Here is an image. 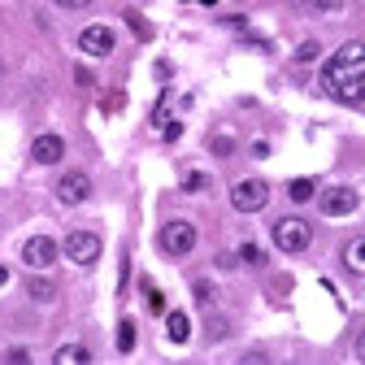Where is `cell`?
Listing matches in <instances>:
<instances>
[{"label": "cell", "instance_id": "e0dca14e", "mask_svg": "<svg viewBox=\"0 0 365 365\" xmlns=\"http://www.w3.org/2000/svg\"><path fill=\"white\" fill-rule=\"evenodd\" d=\"M205 187H209V174H200V170L182 174V192H205Z\"/></svg>", "mask_w": 365, "mask_h": 365}, {"label": "cell", "instance_id": "4316f807", "mask_svg": "<svg viewBox=\"0 0 365 365\" xmlns=\"http://www.w3.org/2000/svg\"><path fill=\"white\" fill-rule=\"evenodd\" d=\"M356 356H361V361H365V335H361V339H356Z\"/></svg>", "mask_w": 365, "mask_h": 365}, {"label": "cell", "instance_id": "277c9868", "mask_svg": "<svg viewBox=\"0 0 365 365\" xmlns=\"http://www.w3.org/2000/svg\"><path fill=\"white\" fill-rule=\"evenodd\" d=\"M231 205H235L240 213H261V209L269 205V182H265V178H244V182H235Z\"/></svg>", "mask_w": 365, "mask_h": 365}, {"label": "cell", "instance_id": "9c48e42d", "mask_svg": "<svg viewBox=\"0 0 365 365\" xmlns=\"http://www.w3.org/2000/svg\"><path fill=\"white\" fill-rule=\"evenodd\" d=\"M87 196H91V178H87L83 170L61 174V182H57V200H61V205H83Z\"/></svg>", "mask_w": 365, "mask_h": 365}, {"label": "cell", "instance_id": "3957f363", "mask_svg": "<svg viewBox=\"0 0 365 365\" xmlns=\"http://www.w3.org/2000/svg\"><path fill=\"white\" fill-rule=\"evenodd\" d=\"M274 244H279L283 252H304L313 244V226L304 217H279L274 222Z\"/></svg>", "mask_w": 365, "mask_h": 365}, {"label": "cell", "instance_id": "d6986e66", "mask_svg": "<svg viewBox=\"0 0 365 365\" xmlns=\"http://www.w3.org/2000/svg\"><path fill=\"white\" fill-rule=\"evenodd\" d=\"M126 22H130V31L140 35V39H153V26L144 22V14H126Z\"/></svg>", "mask_w": 365, "mask_h": 365}, {"label": "cell", "instance_id": "5b68a950", "mask_svg": "<svg viewBox=\"0 0 365 365\" xmlns=\"http://www.w3.org/2000/svg\"><path fill=\"white\" fill-rule=\"evenodd\" d=\"M66 257H70L74 265H96V257H101V235H96V231H70V235H66Z\"/></svg>", "mask_w": 365, "mask_h": 365}, {"label": "cell", "instance_id": "7c38bea8", "mask_svg": "<svg viewBox=\"0 0 365 365\" xmlns=\"http://www.w3.org/2000/svg\"><path fill=\"white\" fill-rule=\"evenodd\" d=\"M344 265H348L352 274H365V235L344 244Z\"/></svg>", "mask_w": 365, "mask_h": 365}, {"label": "cell", "instance_id": "4fadbf2b", "mask_svg": "<svg viewBox=\"0 0 365 365\" xmlns=\"http://www.w3.org/2000/svg\"><path fill=\"white\" fill-rule=\"evenodd\" d=\"M26 296H31L35 304H53L57 287H53V279H26Z\"/></svg>", "mask_w": 365, "mask_h": 365}, {"label": "cell", "instance_id": "8992f818", "mask_svg": "<svg viewBox=\"0 0 365 365\" xmlns=\"http://www.w3.org/2000/svg\"><path fill=\"white\" fill-rule=\"evenodd\" d=\"M22 261H26L31 269H48V265L57 261V240H53V235H31V240L22 244Z\"/></svg>", "mask_w": 365, "mask_h": 365}, {"label": "cell", "instance_id": "ba28073f", "mask_svg": "<svg viewBox=\"0 0 365 365\" xmlns=\"http://www.w3.org/2000/svg\"><path fill=\"white\" fill-rule=\"evenodd\" d=\"M78 48H83L87 57H109V53H113V31H109L105 22H96V26H83V35H78Z\"/></svg>", "mask_w": 365, "mask_h": 365}, {"label": "cell", "instance_id": "cb8c5ba5", "mask_svg": "<svg viewBox=\"0 0 365 365\" xmlns=\"http://www.w3.org/2000/svg\"><path fill=\"white\" fill-rule=\"evenodd\" d=\"M122 105H126V96H118V91H113V96H109V101H105V113H118V109H122Z\"/></svg>", "mask_w": 365, "mask_h": 365}, {"label": "cell", "instance_id": "30bf717a", "mask_svg": "<svg viewBox=\"0 0 365 365\" xmlns=\"http://www.w3.org/2000/svg\"><path fill=\"white\" fill-rule=\"evenodd\" d=\"M31 157L39 165H57L66 157V140H61V135H39V140L31 144Z\"/></svg>", "mask_w": 365, "mask_h": 365}, {"label": "cell", "instance_id": "44dd1931", "mask_svg": "<svg viewBox=\"0 0 365 365\" xmlns=\"http://www.w3.org/2000/svg\"><path fill=\"white\" fill-rule=\"evenodd\" d=\"M196 300H200V304L209 309V304L217 300V292H213V283H205V279H200V283H196Z\"/></svg>", "mask_w": 365, "mask_h": 365}, {"label": "cell", "instance_id": "603a6c76", "mask_svg": "<svg viewBox=\"0 0 365 365\" xmlns=\"http://www.w3.org/2000/svg\"><path fill=\"white\" fill-rule=\"evenodd\" d=\"M5 361H9V365H26V361H31V352H26V348H9V352H5Z\"/></svg>", "mask_w": 365, "mask_h": 365}, {"label": "cell", "instance_id": "8fae6325", "mask_svg": "<svg viewBox=\"0 0 365 365\" xmlns=\"http://www.w3.org/2000/svg\"><path fill=\"white\" fill-rule=\"evenodd\" d=\"M165 335L174 344H187L192 339V317L187 313H165Z\"/></svg>", "mask_w": 365, "mask_h": 365}, {"label": "cell", "instance_id": "5bb4252c", "mask_svg": "<svg viewBox=\"0 0 365 365\" xmlns=\"http://www.w3.org/2000/svg\"><path fill=\"white\" fill-rule=\"evenodd\" d=\"M287 196H292V205H304V200L317 196V182H313V178H292V182H287Z\"/></svg>", "mask_w": 365, "mask_h": 365}, {"label": "cell", "instance_id": "ac0fdd59", "mask_svg": "<svg viewBox=\"0 0 365 365\" xmlns=\"http://www.w3.org/2000/svg\"><path fill=\"white\" fill-rule=\"evenodd\" d=\"M144 296H148V309L153 313H165V292H157L153 283H144Z\"/></svg>", "mask_w": 365, "mask_h": 365}, {"label": "cell", "instance_id": "7402d4cb", "mask_svg": "<svg viewBox=\"0 0 365 365\" xmlns=\"http://www.w3.org/2000/svg\"><path fill=\"white\" fill-rule=\"evenodd\" d=\"M317 53H322V48L309 39V43H300V48H296V61H317Z\"/></svg>", "mask_w": 365, "mask_h": 365}, {"label": "cell", "instance_id": "f546056e", "mask_svg": "<svg viewBox=\"0 0 365 365\" xmlns=\"http://www.w3.org/2000/svg\"><path fill=\"white\" fill-rule=\"evenodd\" d=\"M0 78H5V61H0Z\"/></svg>", "mask_w": 365, "mask_h": 365}, {"label": "cell", "instance_id": "9a60e30c", "mask_svg": "<svg viewBox=\"0 0 365 365\" xmlns=\"http://www.w3.org/2000/svg\"><path fill=\"white\" fill-rule=\"evenodd\" d=\"M53 361H57V365H87V361H91V352H87V348H78V344H66V348H57V352H53Z\"/></svg>", "mask_w": 365, "mask_h": 365}, {"label": "cell", "instance_id": "ffe728a7", "mask_svg": "<svg viewBox=\"0 0 365 365\" xmlns=\"http://www.w3.org/2000/svg\"><path fill=\"white\" fill-rule=\"evenodd\" d=\"M240 261H248V265H261V261H265V252H261L257 244H244V248H240Z\"/></svg>", "mask_w": 365, "mask_h": 365}, {"label": "cell", "instance_id": "484cf974", "mask_svg": "<svg viewBox=\"0 0 365 365\" xmlns=\"http://www.w3.org/2000/svg\"><path fill=\"white\" fill-rule=\"evenodd\" d=\"M61 9H83V5H91V0H57Z\"/></svg>", "mask_w": 365, "mask_h": 365}, {"label": "cell", "instance_id": "2e32d148", "mask_svg": "<svg viewBox=\"0 0 365 365\" xmlns=\"http://www.w3.org/2000/svg\"><path fill=\"white\" fill-rule=\"evenodd\" d=\"M113 344H118V352H130V348H135V322H130V317H122V322H118Z\"/></svg>", "mask_w": 365, "mask_h": 365}, {"label": "cell", "instance_id": "7a4b0ae2", "mask_svg": "<svg viewBox=\"0 0 365 365\" xmlns=\"http://www.w3.org/2000/svg\"><path fill=\"white\" fill-rule=\"evenodd\" d=\"M196 226L192 222H182V217H174V222H165L161 226V235H157V244H161V252L165 257H187L192 248H196Z\"/></svg>", "mask_w": 365, "mask_h": 365}, {"label": "cell", "instance_id": "6da1fadb", "mask_svg": "<svg viewBox=\"0 0 365 365\" xmlns=\"http://www.w3.org/2000/svg\"><path fill=\"white\" fill-rule=\"evenodd\" d=\"M322 91L344 105H365V43H344L322 66Z\"/></svg>", "mask_w": 365, "mask_h": 365}, {"label": "cell", "instance_id": "d4e9b609", "mask_svg": "<svg viewBox=\"0 0 365 365\" xmlns=\"http://www.w3.org/2000/svg\"><path fill=\"white\" fill-rule=\"evenodd\" d=\"M296 5H304V9H331L335 0H296Z\"/></svg>", "mask_w": 365, "mask_h": 365}, {"label": "cell", "instance_id": "52a82bcc", "mask_svg": "<svg viewBox=\"0 0 365 365\" xmlns=\"http://www.w3.org/2000/svg\"><path fill=\"white\" fill-rule=\"evenodd\" d=\"M317 205H322V213H327V217H348V213H356L361 196H356L352 187H331V192L317 196Z\"/></svg>", "mask_w": 365, "mask_h": 365}, {"label": "cell", "instance_id": "f1b7e54d", "mask_svg": "<svg viewBox=\"0 0 365 365\" xmlns=\"http://www.w3.org/2000/svg\"><path fill=\"white\" fill-rule=\"evenodd\" d=\"M200 5H217V0H200Z\"/></svg>", "mask_w": 365, "mask_h": 365}, {"label": "cell", "instance_id": "83f0119b", "mask_svg": "<svg viewBox=\"0 0 365 365\" xmlns=\"http://www.w3.org/2000/svg\"><path fill=\"white\" fill-rule=\"evenodd\" d=\"M5 283H9V269H5V265H0V287H5Z\"/></svg>", "mask_w": 365, "mask_h": 365}]
</instances>
